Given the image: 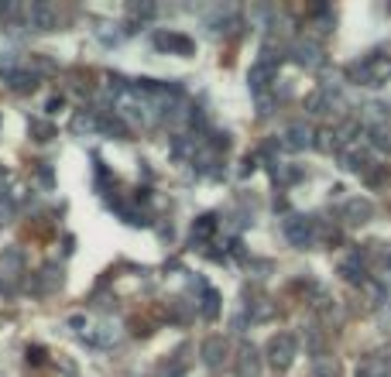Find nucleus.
Segmentation results:
<instances>
[{
  "instance_id": "nucleus-22",
  "label": "nucleus",
  "mask_w": 391,
  "mask_h": 377,
  "mask_svg": "<svg viewBox=\"0 0 391 377\" xmlns=\"http://www.w3.org/2000/svg\"><path fill=\"white\" fill-rule=\"evenodd\" d=\"M14 199L11 196H0V223H11V216H14Z\"/></svg>"
},
{
  "instance_id": "nucleus-17",
  "label": "nucleus",
  "mask_w": 391,
  "mask_h": 377,
  "mask_svg": "<svg viewBox=\"0 0 391 377\" xmlns=\"http://www.w3.org/2000/svg\"><path fill=\"white\" fill-rule=\"evenodd\" d=\"M217 312H220V295L210 285H203V315L206 319H217Z\"/></svg>"
},
{
  "instance_id": "nucleus-10",
  "label": "nucleus",
  "mask_w": 391,
  "mask_h": 377,
  "mask_svg": "<svg viewBox=\"0 0 391 377\" xmlns=\"http://www.w3.org/2000/svg\"><path fill=\"white\" fill-rule=\"evenodd\" d=\"M86 339L96 343V346H110V343L120 339V329H117L113 322H100V326H93V329L86 333Z\"/></svg>"
},
{
  "instance_id": "nucleus-24",
  "label": "nucleus",
  "mask_w": 391,
  "mask_h": 377,
  "mask_svg": "<svg viewBox=\"0 0 391 377\" xmlns=\"http://www.w3.org/2000/svg\"><path fill=\"white\" fill-rule=\"evenodd\" d=\"M127 11H131L134 18H151V14H154V4H131Z\"/></svg>"
},
{
  "instance_id": "nucleus-11",
  "label": "nucleus",
  "mask_w": 391,
  "mask_h": 377,
  "mask_svg": "<svg viewBox=\"0 0 391 377\" xmlns=\"http://www.w3.org/2000/svg\"><path fill=\"white\" fill-rule=\"evenodd\" d=\"M333 103H336L333 90H329V86H323V90H316V93L309 96V114H329V110H333Z\"/></svg>"
},
{
  "instance_id": "nucleus-13",
  "label": "nucleus",
  "mask_w": 391,
  "mask_h": 377,
  "mask_svg": "<svg viewBox=\"0 0 391 377\" xmlns=\"http://www.w3.org/2000/svg\"><path fill=\"white\" fill-rule=\"evenodd\" d=\"M8 83H11V90L28 93V90H35V86H38V76H35V73H21V69H18V73H11V76H8Z\"/></svg>"
},
{
  "instance_id": "nucleus-16",
  "label": "nucleus",
  "mask_w": 391,
  "mask_h": 377,
  "mask_svg": "<svg viewBox=\"0 0 391 377\" xmlns=\"http://www.w3.org/2000/svg\"><path fill=\"white\" fill-rule=\"evenodd\" d=\"M340 271H343L350 281H360V278H364V261H360V254H350V257H343Z\"/></svg>"
},
{
  "instance_id": "nucleus-3",
  "label": "nucleus",
  "mask_w": 391,
  "mask_h": 377,
  "mask_svg": "<svg viewBox=\"0 0 391 377\" xmlns=\"http://www.w3.org/2000/svg\"><path fill=\"white\" fill-rule=\"evenodd\" d=\"M285 237L295 244V247H309L316 240V223L309 216H288L285 220Z\"/></svg>"
},
{
  "instance_id": "nucleus-7",
  "label": "nucleus",
  "mask_w": 391,
  "mask_h": 377,
  "mask_svg": "<svg viewBox=\"0 0 391 377\" xmlns=\"http://www.w3.org/2000/svg\"><path fill=\"white\" fill-rule=\"evenodd\" d=\"M295 62H299L302 69H319V66H323V49H319L316 42H299V45H295Z\"/></svg>"
},
{
  "instance_id": "nucleus-14",
  "label": "nucleus",
  "mask_w": 391,
  "mask_h": 377,
  "mask_svg": "<svg viewBox=\"0 0 391 377\" xmlns=\"http://www.w3.org/2000/svg\"><path fill=\"white\" fill-rule=\"evenodd\" d=\"M93 35H96L103 45H117V42L124 38V28H120V25H96Z\"/></svg>"
},
{
  "instance_id": "nucleus-8",
  "label": "nucleus",
  "mask_w": 391,
  "mask_h": 377,
  "mask_svg": "<svg viewBox=\"0 0 391 377\" xmlns=\"http://www.w3.org/2000/svg\"><path fill=\"white\" fill-rule=\"evenodd\" d=\"M154 45H158L161 52H178V55H189V52H192V42L182 38V35H172V31L154 35Z\"/></svg>"
},
{
  "instance_id": "nucleus-23",
  "label": "nucleus",
  "mask_w": 391,
  "mask_h": 377,
  "mask_svg": "<svg viewBox=\"0 0 391 377\" xmlns=\"http://www.w3.org/2000/svg\"><path fill=\"white\" fill-rule=\"evenodd\" d=\"M0 264H4V268H21V250L18 247H11V250H4V257H0Z\"/></svg>"
},
{
  "instance_id": "nucleus-1",
  "label": "nucleus",
  "mask_w": 391,
  "mask_h": 377,
  "mask_svg": "<svg viewBox=\"0 0 391 377\" xmlns=\"http://www.w3.org/2000/svg\"><path fill=\"white\" fill-rule=\"evenodd\" d=\"M25 25L31 31H55L59 28V11L49 4V0H35V4H25Z\"/></svg>"
},
{
  "instance_id": "nucleus-2",
  "label": "nucleus",
  "mask_w": 391,
  "mask_h": 377,
  "mask_svg": "<svg viewBox=\"0 0 391 377\" xmlns=\"http://www.w3.org/2000/svg\"><path fill=\"white\" fill-rule=\"evenodd\" d=\"M268 360H271V367H278V370L292 367V360H295V336H288V333L275 336V339L268 343Z\"/></svg>"
},
{
  "instance_id": "nucleus-21",
  "label": "nucleus",
  "mask_w": 391,
  "mask_h": 377,
  "mask_svg": "<svg viewBox=\"0 0 391 377\" xmlns=\"http://www.w3.org/2000/svg\"><path fill=\"white\" fill-rule=\"evenodd\" d=\"M213 226H217V220H213V216H200V223L192 226V237H210V233H213Z\"/></svg>"
},
{
  "instance_id": "nucleus-20",
  "label": "nucleus",
  "mask_w": 391,
  "mask_h": 377,
  "mask_svg": "<svg viewBox=\"0 0 391 377\" xmlns=\"http://www.w3.org/2000/svg\"><path fill=\"white\" fill-rule=\"evenodd\" d=\"M312 377H336V363H333V360H326V356H319V360H316Z\"/></svg>"
},
{
  "instance_id": "nucleus-15",
  "label": "nucleus",
  "mask_w": 391,
  "mask_h": 377,
  "mask_svg": "<svg viewBox=\"0 0 391 377\" xmlns=\"http://www.w3.org/2000/svg\"><path fill=\"white\" fill-rule=\"evenodd\" d=\"M241 370H244L247 377H258L261 363H258V350H254V346H241Z\"/></svg>"
},
{
  "instance_id": "nucleus-6",
  "label": "nucleus",
  "mask_w": 391,
  "mask_h": 377,
  "mask_svg": "<svg viewBox=\"0 0 391 377\" xmlns=\"http://www.w3.org/2000/svg\"><path fill=\"white\" fill-rule=\"evenodd\" d=\"M309 144H312V127L309 124H292L282 138V148H288V151H302Z\"/></svg>"
},
{
  "instance_id": "nucleus-26",
  "label": "nucleus",
  "mask_w": 391,
  "mask_h": 377,
  "mask_svg": "<svg viewBox=\"0 0 391 377\" xmlns=\"http://www.w3.org/2000/svg\"><path fill=\"white\" fill-rule=\"evenodd\" d=\"M357 377H367V374H364V370H360V374H357Z\"/></svg>"
},
{
  "instance_id": "nucleus-18",
  "label": "nucleus",
  "mask_w": 391,
  "mask_h": 377,
  "mask_svg": "<svg viewBox=\"0 0 391 377\" xmlns=\"http://www.w3.org/2000/svg\"><path fill=\"white\" fill-rule=\"evenodd\" d=\"M18 66H21V59L14 55V52H4V55H0V76H11V73H18Z\"/></svg>"
},
{
  "instance_id": "nucleus-12",
  "label": "nucleus",
  "mask_w": 391,
  "mask_h": 377,
  "mask_svg": "<svg viewBox=\"0 0 391 377\" xmlns=\"http://www.w3.org/2000/svg\"><path fill=\"white\" fill-rule=\"evenodd\" d=\"M224 353H227V350H224V339H220V336H210V339L203 343V360H206L210 367H217V363L224 360Z\"/></svg>"
},
{
  "instance_id": "nucleus-5",
  "label": "nucleus",
  "mask_w": 391,
  "mask_h": 377,
  "mask_svg": "<svg viewBox=\"0 0 391 377\" xmlns=\"http://www.w3.org/2000/svg\"><path fill=\"white\" fill-rule=\"evenodd\" d=\"M271 79H275V66H271V62H265V59H261V62H254V66H251V73H247V86H251V93H254V96H261V93L271 86Z\"/></svg>"
},
{
  "instance_id": "nucleus-19",
  "label": "nucleus",
  "mask_w": 391,
  "mask_h": 377,
  "mask_svg": "<svg viewBox=\"0 0 391 377\" xmlns=\"http://www.w3.org/2000/svg\"><path fill=\"white\" fill-rule=\"evenodd\" d=\"M72 127H76V131H79V134H90V131H96V127H100V120H96V117H93V114H79V117H76V124H72Z\"/></svg>"
},
{
  "instance_id": "nucleus-25",
  "label": "nucleus",
  "mask_w": 391,
  "mask_h": 377,
  "mask_svg": "<svg viewBox=\"0 0 391 377\" xmlns=\"http://www.w3.org/2000/svg\"><path fill=\"white\" fill-rule=\"evenodd\" d=\"M31 131H38V134H42L38 141H49V134H52V127H49L45 120H31Z\"/></svg>"
},
{
  "instance_id": "nucleus-4",
  "label": "nucleus",
  "mask_w": 391,
  "mask_h": 377,
  "mask_svg": "<svg viewBox=\"0 0 391 377\" xmlns=\"http://www.w3.org/2000/svg\"><path fill=\"white\" fill-rule=\"evenodd\" d=\"M357 73H360L364 86H377V83H384V79L391 76V59H384V55H370Z\"/></svg>"
},
{
  "instance_id": "nucleus-9",
  "label": "nucleus",
  "mask_w": 391,
  "mask_h": 377,
  "mask_svg": "<svg viewBox=\"0 0 391 377\" xmlns=\"http://www.w3.org/2000/svg\"><path fill=\"white\" fill-rule=\"evenodd\" d=\"M370 213H374V206H370L367 199H350V203L343 206V220H347V223H353V226L367 223V220H370Z\"/></svg>"
}]
</instances>
